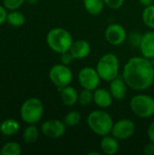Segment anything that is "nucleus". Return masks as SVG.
Returning <instances> with one entry per match:
<instances>
[{"mask_svg": "<svg viewBox=\"0 0 154 155\" xmlns=\"http://www.w3.org/2000/svg\"><path fill=\"white\" fill-rule=\"evenodd\" d=\"M60 92V96L63 104L66 106H74L78 103V93L71 85H67L61 89H58Z\"/></svg>", "mask_w": 154, "mask_h": 155, "instance_id": "obj_17", "label": "nucleus"}, {"mask_svg": "<svg viewBox=\"0 0 154 155\" xmlns=\"http://www.w3.org/2000/svg\"><path fill=\"white\" fill-rule=\"evenodd\" d=\"M74 60V58L73 57V55L71 54V53L69 51L61 54V64H65V65H69L72 64V62Z\"/></svg>", "mask_w": 154, "mask_h": 155, "instance_id": "obj_28", "label": "nucleus"}, {"mask_svg": "<svg viewBox=\"0 0 154 155\" xmlns=\"http://www.w3.org/2000/svg\"><path fill=\"white\" fill-rule=\"evenodd\" d=\"M86 122L89 128L101 137L110 134L114 124L112 116L103 110H94L91 112L87 116Z\"/></svg>", "mask_w": 154, "mask_h": 155, "instance_id": "obj_3", "label": "nucleus"}, {"mask_svg": "<svg viewBox=\"0 0 154 155\" xmlns=\"http://www.w3.org/2000/svg\"><path fill=\"white\" fill-rule=\"evenodd\" d=\"M105 39L112 45H121L127 38L125 28L120 24H112L105 30Z\"/></svg>", "mask_w": 154, "mask_h": 155, "instance_id": "obj_11", "label": "nucleus"}, {"mask_svg": "<svg viewBox=\"0 0 154 155\" xmlns=\"http://www.w3.org/2000/svg\"><path fill=\"white\" fill-rule=\"evenodd\" d=\"M151 60V62H152V65L154 66V57L153 58H152V59H150Z\"/></svg>", "mask_w": 154, "mask_h": 155, "instance_id": "obj_34", "label": "nucleus"}, {"mask_svg": "<svg viewBox=\"0 0 154 155\" xmlns=\"http://www.w3.org/2000/svg\"><path fill=\"white\" fill-rule=\"evenodd\" d=\"M123 77L130 88L135 91L147 90L154 83V66L144 56H133L125 64Z\"/></svg>", "mask_w": 154, "mask_h": 155, "instance_id": "obj_1", "label": "nucleus"}, {"mask_svg": "<svg viewBox=\"0 0 154 155\" xmlns=\"http://www.w3.org/2000/svg\"><path fill=\"white\" fill-rule=\"evenodd\" d=\"M127 84L125 83L123 77H120L119 75L110 82L109 91L113 97V99L121 101L125 98L127 94Z\"/></svg>", "mask_w": 154, "mask_h": 155, "instance_id": "obj_12", "label": "nucleus"}, {"mask_svg": "<svg viewBox=\"0 0 154 155\" xmlns=\"http://www.w3.org/2000/svg\"><path fill=\"white\" fill-rule=\"evenodd\" d=\"M44 111V107L42 101L36 97H31L21 105L20 116L27 124H35L42 119Z\"/></svg>", "mask_w": 154, "mask_h": 155, "instance_id": "obj_5", "label": "nucleus"}, {"mask_svg": "<svg viewBox=\"0 0 154 155\" xmlns=\"http://www.w3.org/2000/svg\"><path fill=\"white\" fill-rule=\"evenodd\" d=\"M143 153L145 155H153L154 154V143H150L146 144L143 148Z\"/></svg>", "mask_w": 154, "mask_h": 155, "instance_id": "obj_30", "label": "nucleus"}, {"mask_svg": "<svg viewBox=\"0 0 154 155\" xmlns=\"http://www.w3.org/2000/svg\"><path fill=\"white\" fill-rule=\"evenodd\" d=\"M49 79L58 89L70 85L73 81V73L68 65L58 64L49 70Z\"/></svg>", "mask_w": 154, "mask_h": 155, "instance_id": "obj_7", "label": "nucleus"}, {"mask_svg": "<svg viewBox=\"0 0 154 155\" xmlns=\"http://www.w3.org/2000/svg\"><path fill=\"white\" fill-rule=\"evenodd\" d=\"M7 11L6 8L4 5H0V25H3L5 22H6V18H7Z\"/></svg>", "mask_w": 154, "mask_h": 155, "instance_id": "obj_29", "label": "nucleus"}, {"mask_svg": "<svg viewBox=\"0 0 154 155\" xmlns=\"http://www.w3.org/2000/svg\"><path fill=\"white\" fill-rule=\"evenodd\" d=\"M26 0H3L4 6L8 10L18 9Z\"/></svg>", "mask_w": 154, "mask_h": 155, "instance_id": "obj_26", "label": "nucleus"}, {"mask_svg": "<svg viewBox=\"0 0 154 155\" xmlns=\"http://www.w3.org/2000/svg\"><path fill=\"white\" fill-rule=\"evenodd\" d=\"M66 131V125L64 121H59L56 119L47 120L43 123L41 126L42 134L51 139H57L62 137Z\"/></svg>", "mask_w": 154, "mask_h": 155, "instance_id": "obj_10", "label": "nucleus"}, {"mask_svg": "<svg viewBox=\"0 0 154 155\" xmlns=\"http://www.w3.org/2000/svg\"><path fill=\"white\" fill-rule=\"evenodd\" d=\"M119 140L116 139L113 135H104L102 137L100 142V148L103 153L107 155H114L119 152L120 143Z\"/></svg>", "mask_w": 154, "mask_h": 155, "instance_id": "obj_16", "label": "nucleus"}, {"mask_svg": "<svg viewBox=\"0 0 154 155\" xmlns=\"http://www.w3.org/2000/svg\"><path fill=\"white\" fill-rule=\"evenodd\" d=\"M20 130V124L13 118H8L3 121L0 124V133L5 136L16 134Z\"/></svg>", "mask_w": 154, "mask_h": 155, "instance_id": "obj_18", "label": "nucleus"}, {"mask_svg": "<svg viewBox=\"0 0 154 155\" xmlns=\"http://www.w3.org/2000/svg\"><path fill=\"white\" fill-rule=\"evenodd\" d=\"M30 4H35L37 2V0H27Z\"/></svg>", "mask_w": 154, "mask_h": 155, "instance_id": "obj_33", "label": "nucleus"}, {"mask_svg": "<svg viewBox=\"0 0 154 155\" xmlns=\"http://www.w3.org/2000/svg\"><path fill=\"white\" fill-rule=\"evenodd\" d=\"M74 59H84L91 53V45L84 39H78L73 42L69 50Z\"/></svg>", "mask_w": 154, "mask_h": 155, "instance_id": "obj_14", "label": "nucleus"}, {"mask_svg": "<svg viewBox=\"0 0 154 155\" xmlns=\"http://www.w3.org/2000/svg\"><path fill=\"white\" fill-rule=\"evenodd\" d=\"M147 134H148V137H149L150 142H152V143H154V122H152V123L149 125Z\"/></svg>", "mask_w": 154, "mask_h": 155, "instance_id": "obj_31", "label": "nucleus"}, {"mask_svg": "<svg viewBox=\"0 0 154 155\" xmlns=\"http://www.w3.org/2000/svg\"><path fill=\"white\" fill-rule=\"evenodd\" d=\"M142 18L143 24L151 29H154V5H151L145 6Z\"/></svg>", "mask_w": 154, "mask_h": 155, "instance_id": "obj_22", "label": "nucleus"}, {"mask_svg": "<svg viewBox=\"0 0 154 155\" xmlns=\"http://www.w3.org/2000/svg\"><path fill=\"white\" fill-rule=\"evenodd\" d=\"M6 22L14 27H20L25 23V15L19 11L12 10L7 14Z\"/></svg>", "mask_w": 154, "mask_h": 155, "instance_id": "obj_20", "label": "nucleus"}, {"mask_svg": "<svg viewBox=\"0 0 154 155\" xmlns=\"http://www.w3.org/2000/svg\"><path fill=\"white\" fill-rule=\"evenodd\" d=\"M103 1L105 5H107L108 7L113 10L120 9L124 3V0H103Z\"/></svg>", "mask_w": 154, "mask_h": 155, "instance_id": "obj_27", "label": "nucleus"}, {"mask_svg": "<svg viewBox=\"0 0 154 155\" xmlns=\"http://www.w3.org/2000/svg\"><path fill=\"white\" fill-rule=\"evenodd\" d=\"M135 132V124L130 119H121L113 124L112 135L118 140H126L133 135Z\"/></svg>", "mask_w": 154, "mask_h": 155, "instance_id": "obj_9", "label": "nucleus"}, {"mask_svg": "<svg viewBox=\"0 0 154 155\" xmlns=\"http://www.w3.org/2000/svg\"><path fill=\"white\" fill-rule=\"evenodd\" d=\"M113 97L109 90L104 88H96L93 91V103L102 109L108 108L113 104Z\"/></svg>", "mask_w": 154, "mask_h": 155, "instance_id": "obj_15", "label": "nucleus"}, {"mask_svg": "<svg viewBox=\"0 0 154 155\" xmlns=\"http://www.w3.org/2000/svg\"><path fill=\"white\" fill-rule=\"evenodd\" d=\"M73 42L74 39L70 32L62 27L51 29L46 35L48 47L57 54H63L69 51Z\"/></svg>", "mask_w": 154, "mask_h": 155, "instance_id": "obj_2", "label": "nucleus"}, {"mask_svg": "<svg viewBox=\"0 0 154 155\" xmlns=\"http://www.w3.org/2000/svg\"><path fill=\"white\" fill-rule=\"evenodd\" d=\"M140 50L142 55L145 58L152 59L154 57V32L148 31L142 35L140 43Z\"/></svg>", "mask_w": 154, "mask_h": 155, "instance_id": "obj_13", "label": "nucleus"}, {"mask_svg": "<svg viewBox=\"0 0 154 155\" xmlns=\"http://www.w3.org/2000/svg\"><path fill=\"white\" fill-rule=\"evenodd\" d=\"M133 113L141 118H149L154 114V99L143 94L134 95L130 103Z\"/></svg>", "mask_w": 154, "mask_h": 155, "instance_id": "obj_6", "label": "nucleus"}, {"mask_svg": "<svg viewBox=\"0 0 154 155\" xmlns=\"http://www.w3.org/2000/svg\"><path fill=\"white\" fill-rule=\"evenodd\" d=\"M1 155H19L22 153L21 145L16 142L6 143L0 150Z\"/></svg>", "mask_w": 154, "mask_h": 155, "instance_id": "obj_23", "label": "nucleus"}, {"mask_svg": "<svg viewBox=\"0 0 154 155\" xmlns=\"http://www.w3.org/2000/svg\"><path fill=\"white\" fill-rule=\"evenodd\" d=\"M81 119H82V116L80 113H78L77 111H72L64 116V123L66 126L74 127V126H76L81 122Z\"/></svg>", "mask_w": 154, "mask_h": 155, "instance_id": "obj_25", "label": "nucleus"}, {"mask_svg": "<svg viewBox=\"0 0 154 155\" xmlns=\"http://www.w3.org/2000/svg\"><path fill=\"white\" fill-rule=\"evenodd\" d=\"M93 102V91L84 89L78 94V103L83 106H88Z\"/></svg>", "mask_w": 154, "mask_h": 155, "instance_id": "obj_24", "label": "nucleus"}, {"mask_svg": "<svg viewBox=\"0 0 154 155\" xmlns=\"http://www.w3.org/2000/svg\"><path fill=\"white\" fill-rule=\"evenodd\" d=\"M101 80L102 79L96 68L91 66L84 67L78 73V82L83 89L94 91L96 88H98Z\"/></svg>", "mask_w": 154, "mask_h": 155, "instance_id": "obj_8", "label": "nucleus"}, {"mask_svg": "<svg viewBox=\"0 0 154 155\" xmlns=\"http://www.w3.org/2000/svg\"><path fill=\"white\" fill-rule=\"evenodd\" d=\"M103 0H84V6L87 13L92 15H100L104 8Z\"/></svg>", "mask_w": 154, "mask_h": 155, "instance_id": "obj_19", "label": "nucleus"}, {"mask_svg": "<svg viewBox=\"0 0 154 155\" xmlns=\"http://www.w3.org/2000/svg\"><path fill=\"white\" fill-rule=\"evenodd\" d=\"M39 137V131L34 124H29L23 133V140L25 143H34Z\"/></svg>", "mask_w": 154, "mask_h": 155, "instance_id": "obj_21", "label": "nucleus"}, {"mask_svg": "<svg viewBox=\"0 0 154 155\" xmlns=\"http://www.w3.org/2000/svg\"><path fill=\"white\" fill-rule=\"evenodd\" d=\"M139 2L141 3V5H143L144 7L145 6H148V5H151L153 4V0H139Z\"/></svg>", "mask_w": 154, "mask_h": 155, "instance_id": "obj_32", "label": "nucleus"}, {"mask_svg": "<svg viewBox=\"0 0 154 155\" xmlns=\"http://www.w3.org/2000/svg\"><path fill=\"white\" fill-rule=\"evenodd\" d=\"M96 70L102 80L111 82L119 75L120 62L117 55L112 53L104 54L97 62Z\"/></svg>", "mask_w": 154, "mask_h": 155, "instance_id": "obj_4", "label": "nucleus"}, {"mask_svg": "<svg viewBox=\"0 0 154 155\" xmlns=\"http://www.w3.org/2000/svg\"><path fill=\"white\" fill-rule=\"evenodd\" d=\"M0 155H1V152H0Z\"/></svg>", "mask_w": 154, "mask_h": 155, "instance_id": "obj_35", "label": "nucleus"}]
</instances>
